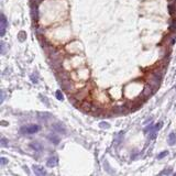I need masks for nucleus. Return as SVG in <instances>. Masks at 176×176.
Here are the masks:
<instances>
[{"label":"nucleus","mask_w":176,"mask_h":176,"mask_svg":"<svg viewBox=\"0 0 176 176\" xmlns=\"http://www.w3.org/2000/svg\"><path fill=\"white\" fill-rule=\"evenodd\" d=\"M87 94H88V89H86V88H84V89L81 90V92H80L79 94H77V95H75L74 98L76 99V100H81V99L86 98Z\"/></svg>","instance_id":"nucleus-10"},{"label":"nucleus","mask_w":176,"mask_h":176,"mask_svg":"<svg viewBox=\"0 0 176 176\" xmlns=\"http://www.w3.org/2000/svg\"><path fill=\"white\" fill-rule=\"evenodd\" d=\"M30 146L32 149H34L35 151H42L43 150V145H42L40 142H32L31 144H30Z\"/></svg>","instance_id":"nucleus-11"},{"label":"nucleus","mask_w":176,"mask_h":176,"mask_svg":"<svg viewBox=\"0 0 176 176\" xmlns=\"http://www.w3.org/2000/svg\"><path fill=\"white\" fill-rule=\"evenodd\" d=\"M100 128L108 129V128H109V124H108L107 122H100Z\"/></svg>","instance_id":"nucleus-23"},{"label":"nucleus","mask_w":176,"mask_h":176,"mask_svg":"<svg viewBox=\"0 0 176 176\" xmlns=\"http://www.w3.org/2000/svg\"><path fill=\"white\" fill-rule=\"evenodd\" d=\"M168 10H169V14H171V16H174V10H176L175 7H174V5L169 4L168 5Z\"/></svg>","instance_id":"nucleus-19"},{"label":"nucleus","mask_w":176,"mask_h":176,"mask_svg":"<svg viewBox=\"0 0 176 176\" xmlns=\"http://www.w3.org/2000/svg\"><path fill=\"white\" fill-rule=\"evenodd\" d=\"M1 145H2V146H6V145H7V140H6L5 138L1 139Z\"/></svg>","instance_id":"nucleus-25"},{"label":"nucleus","mask_w":176,"mask_h":176,"mask_svg":"<svg viewBox=\"0 0 176 176\" xmlns=\"http://www.w3.org/2000/svg\"><path fill=\"white\" fill-rule=\"evenodd\" d=\"M169 174H172V169L171 168L164 169V171H162V172L160 173V175H169Z\"/></svg>","instance_id":"nucleus-20"},{"label":"nucleus","mask_w":176,"mask_h":176,"mask_svg":"<svg viewBox=\"0 0 176 176\" xmlns=\"http://www.w3.org/2000/svg\"><path fill=\"white\" fill-rule=\"evenodd\" d=\"M156 135H157V133H156V130H152V131L150 132V134H149V139H151V140H153V139H155L156 138Z\"/></svg>","instance_id":"nucleus-17"},{"label":"nucleus","mask_w":176,"mask_h":176,"mask_svg":"<svg viewBox=\"0 0 176 176\" xmlns=\"http://www.w3.org/2000/svg\"><path fill=\"white\" fill-rule=\"evenodd\" d=\"M128 110V108H127V106H117L116 108L113 109V113L116 114H121V113H124V112H127Z\"/></svg>","instance_id":"nucleus-9"},{"label":"nucleus","mask_w":176,"mask_h":176,"mask_svg":"<svg viewBox=\"0 0 176 176\" xmlns=\"http://www.w3.org/2000/svg\"><path fill=\"white\" fill-rule=\"evenodd\" d=\"M50 57H51V66H52L55 71H58L61 68V66H62V62H63L61 53L55 48V50L50 54Z\"/></svg>","instance_id":"nucleus-1"},{"label":"nucleus","mask_w":176,"mask_h":176,"mask_svg":"<svg viewBox=\"0 0 176 176\" xmlns=\"http://www.w3.org/2000/svg\"><path fill=\"white\" fill-rule=\"evenodd\" d=\"M8 163V160L6 159V157H1V165H5Z\"/></svg>","instance_id":"nucleus-24"},{"label":"nucleus","mask_w":176,"mask_h":176,"mask_svg":"<svg viewBox=\"0 0 176 176\" xmlns=\"http://www.w3.org/2000/svg\"><path fill=\"white\" fill-rule=\"evenodd\" d=\"M47 138H48V140H50L51 142H53L54 144H58L60 143V138L56 134H50Z\"/></svg>","instance_id":"nucleus-13"},{"label":"nucleus","mask_w":176,"mask_h":176,"mask_svg":"<svg viewBox=\"0 0 176 176\" xmlns=\"http://www.w3.org/2000/svg\"><path fill=\"white\" fill-rule=\"evenodd\" d=\"M19 40L21 41V42H23L24 40H25V38H26V34H25V32L24 31H21V32H19Z\"/></svg>","instance_id":"nucleus-16"},{"label":"nucleus","mask_w":176,"mask_h":176,"mask_svg":"<svg viewBox=\"0 0 176 176\" xmlns=\"http://www.w3.org/2000/svg\"><path fill=\"white\" fill-rule=\"evenodd\" d=\"M155 93L153 90V88L150 86V85H146V86L144 87V89H143V93H142V98H144V99H146V98H149V97H151L153 95V94Z\"/></svg>","instance_id":"nucleus-5"},{"label":"nucleus","mask_w":176,"mask_h":176,"mask_svg":"<svg viewBox=\"0 0 176 176\" xmlns=\"http://www.w3.org/2000/svg\"><path fill=\"white\" fill-rule=\"evenodd\" d=\"M167 142H168V144H169V145H174V144L176 143V134H175L174 132L169 133L168 139H167Z\"/></svg>","instance_id":"nucleus-12"},{"label":"nucleus","mask_w":176,"mask_h":176,"mask_svg":"<svg viewBox=\"0 0 176 176\" xmlns=\"http://www.w3.org/2000/svg\"><path fill=\"white\" fill-rule=\"evenodd\" d=\"M0 22H1V25H0V35L4 36L6 33V29L8 28V21H7V18H6L5 14H1Z\"/></svg>","instance_id":"nucleus-4"},{"label":"nucleus","mask_w":176,"mask_h":176,"mask_svg":"<svg viewBox=\"0 0 176 176\" xmlns=\"http://www.w3.org/2000/svg\"><path fill=\"white\" fill-rule=\"evenodd\" d=\"M175 175H176V173H175Z\"/></svg>","instance_id":"nucleus-27"},{"label":"nucleus","mask_w":176,"mask_h":176,"mask_svg":"<svg viewBox=\"0 0 176 176\" xmlns=\"http://www.w3.org/2000/svg\"><path fill=\"white\" fill-rule=\"evenodd\" d=\"M40 129H41V127L38 126V124H30V126H26V127L21 128L20 132L24 133V134H34V133L40 131Z\"/></svg>","instance_id":"nucleus-2"},{"label":"nucleus","mask_w":176,"mask_h":176,"mask_svg":"<svg viewBox=\"0 0 176 176\" xmlns=\"http://www.w3.org/2000/svg\"><path fill=\"white\" fill-rule=\"evenodd\" d=\"M33 172L36 175H46V171L40 165H33Z\"/></svg>","instance_id":"nucleus-7"},{"label":"nucleus","mask_w":176,"mask_h":176,"mask_svg":"<svg viewBox=\"0 0 176 176\" xmlns=\"http://www.w3.org/2000/svg\"><path fill=\"white\" fill-rule=\"evenodd\" d=\"M32 17L33 20H38V5H33L32 4Z\"/></svg>","instance_id":"nucleus-14"},{"label":"nucleus","mask_w":176,"mask_h":176,"mask_svg":"<svg viewBox=\"0 0 176 176\" xmlns=\"http://www.w3.org/2000/svg\"><path fill=\"white\" fill-rule=\"evenodd\" d=\"M1 53L5 54V43L4 42H1Z\"/></svg>","instance_id":"nucleus-26"},{"label":"nucleus","mask_w":176,"mask_h":176,"mask_svg":"<svg viewBox=\"0 0 176 176\" xmlns=\"http://www.w3.org/2000/svg\"><path fill=\"white\" fill-rule=\"evenodd\" d=\"M56 97H57V99H58V100H63V99H64L63 94L61 93V90H57V92H56Z\"/></svg>","instance_id":"nucleus-22"},{"label":"nucleus","mask_w":176,"mask_h":176,"mask_svg":"<svg viewBox=\"0 0 176 176\" xmlns=\"http://www.w3.org/2000/svg\"><path fill=\"white\" fill-rule=\"evenodd\" d=\"M167 154H168V152H167V151H164V152L160 153L159 155H157V159H159V160H161V159H163V157H164V156H166V155H167Z\"/></svg>","instance_id":"nucleus-21"},{"label":"nucleus","mask_w":176,"mask_h":176,"mask_svg":"<svg viewBox=\"0 0 176 176\" xmlns=\"http://www.w3.org/2000/svg\"><path fill=\"white\" fill-rule=\"evenodd\" d=\"M169 30H171V31H175L176 30V19L172 20V23H171V25H169Z\"/></svg>","instance_id":"nucleus-18"},{"label":"nucleus","mask_w":176,"mask_h":176,"mask_svg":"<svg viewBox=\"0 0 176 176\" xmlns=\"http://www.w3.org/2000/svg\"><path fill=\"white\" fill-rule=\"evenodd\" d=\"M52 129L54 130V131L61 132V133H65V132H66L65 127L63 126V124H61V123H54L53 126H52Z\"/></svg>","instance_id":"nucleus-8"},{"label":"nucleus","mask_w":176,"mask_h":176,"mask_svg":"<svg viewBox=\"0 0 176 176\" xmlns=\"http://www.w3.org/2000/svg\"><path fill=\"white\" fill-rule=\"evenodd\" d=\"M57 163H58L57 156H51V157H48V160L46 162V165L48 166V167H54V166L57 165Z\"/></svg>","instance_id":"nucleus-6"},{"label":"nucleus","mask_w":176,"mask_h":176,"mask_svg":"<svg viewBox=\"0 0 176 176\" xmlns=\"http://www.w3.org/2000/svg\"><path fill=\"white\" fill-rule=\"evenodd\" d=\"M92 104L90 102H88V101H85L83 102V105H81V109H83L84 111H90L92 110Z\"/></svg>","instance_id":"nucleus-15"},{"label":"nucleus","mask_w":176,"mask_h":176,"mask_svg":"<svg viewBox=\"0 0 176 176\" xmlns=\"http://www.w3.org/2000/svg\"><path fill=\"white\" fill-rule=\"evenodd\" d=\"M161 80H162V78H161L160 76H157V75H155V74H153V73L150 75V78H149V85L153 88L154 92H156L157 88L160 87Z\"/></svg>","instance_id":"nucleus-3"}]
</instances>
